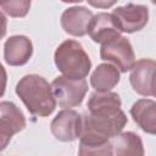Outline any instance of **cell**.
<instances>
[{
  "label": "cell",
  "mask_w": 156,
  "mask_h": 156,
  "mask_svg": "<svg viewBox=\"0 0 156 156\" xmlns=\"http://www.w3.org/2000/svg\"><path fill=\"white\" fill-rule=\"evenodd\" d=\"M121 98L117 93L106 91L99 93L95 91L90 95L88 100V111L90 110H117L121 108Z\"/></svg>",
  "instance_id": "cell-16"
},
{
  "label": "cell",
  "mask_w": 156,
  "mask_h": 156,
  "mask_svg": "<svg viewBox=\"0 0 156 156\" xmlns=\"http://www.w3.org/2000/svg\"><path fill=\"white\" fill-rule=\"evenodd\" d=\"M151 95L156 98V71L154 72V76L151 79Z\"/></svg>",
  "instance_id": "cell-19"
},
{
  "label": "cell",
  "mask_w": 156,
  "mask_h": 156,
  "mask_svg": "<svg viewBox=\"0 0 156 156\" xmlns=\"http://www.w3.org/2000/svg\"><path fill=\"white\" fill-rule=\"evenodd\" d=\"M112 16L121 32L134 33L146 26L149 10L145 5L127 4L124 6L116 7L112 11Z\"/></svg>",
  "instance_id": "cell-7"
},
{
  "label": "cell",
  "mask_w": 156,
  "mask_h": 156,
  "mask_svg": "<svg viewBox=\"0 0 156 156\" xmlns=\"http://www.w3.org/2000/svg\"><path fill=\"white\" fill-rule=\"evenodd\" d=\"M16 94L27 110L33 116L38 117L50 116L57 104L52 94L51 84L38 74H27L22 77L16 85Z\"/></svg>",
  "instance_id": "cell-2"
},
{
  "label": "cell",
  "mask_w": 156,
  "mask_h": 156,
  "mask_svg": "<svg viewBox=\"0 0 156 156\" xmlns=\"http://www.w3.org/2000/svg\"><path fill=\"white\" fill-rule=\"evenodd\" d=\"M100 57L104 61L113 63L119 72L130 71L135 63V55L132 44L124 37H119L101 45Z\"/></svg>",
  "instance_id": "cell-5"
},
{
  "label": "cell",
  "mask_w": 156,
  "mask_h": 156,
  "mask_svg": "<svg viewBox=\"0 0 156 156\" xmlns=\"http://www.w3.org/2000/svg\"><path fill=\"white\" fill-rule=\"evenodd\" d=\"M115 156H144L141 138L134 132H124L115 136L112 141Z\"/></svg>",
  "instance_id": "cell-15"
},
{
  "label": "cell",
  "mask_w": 156,
  "mask_h": 156,
  "mask_svg": "<svg viewBox=\"0 0 156 156\" xmlns=\"http://www.w3.org/2000/svg\"><path fill=\"white\" fill-rule=\"evenodd\" d=\"M94 15L84 6H72L63 11L61 26L63 30L73 37H83L88 33L89 24Z\"/></svg>",
  "instance_id": "cell-10"
},
{
  "label": "cell",
  "mask_w": 156,
  "mask_h": 156,
  "mask_svg": "<svg viewBox=\"0 0 156 156\" xmlns=\"http://www.w3.org/2000/svg\"><path fill=\"white\" fill-rule=\"evenodd\" d=\"M78 156H113L112 143L107 141L99 145H89L80 143Z\"/></svg>",
  "instance_id": "cell-17"
},
{
  "label": "cell",
  "mask_w": 156,
  "mask_h": 156,
  "mask_svg": "<svg viewBox=\"0 0 156 156\" xmlns=\"http://www.w3.org/2000/svg\"><path fill=\"white\" fill-rule=\"evenodd\" d=\"M26 127V117L22 111L11 101L0 102V143L4 150L11 138L23 130Z\"/></svg>",
  "instance_id": "cell-6"
},
{
  "label": "cell",
  "mask_w": 156,
  "mask_h": 156,
  "mask_svg": "<svg viewBox=\"0 0 156 156\" xmlns=\"http://www.w3.org/2000/svg\"><path fill=\"white\" fill-rule=\"evenodd\" d=\"M33 54V45L24 35H12L4 44V58L10 66H22L29 61Z\"/></svg>",
  "instance_id": "cell-12"
},
{
  "label": "cell",
  "mask_w": 156,
  "mask_h": 156,
  "mask_svg": "<svg viewBox=\"0 0 156 156\" xmlns=\"http://www.w3.org/2000/svg\"><path fill=\"white\" fill-rule=\"evenodd\" d=\"M80 143L99 145L121 134L127 116L121 110H90L82 116Z\"/></svg>",
  "instance_id": "cell-1"
},
{
  "label": "cell",
  "mask_w": 156,
  "mask_h": 156,
  "mask_svg": "<svg viewBox=\"0 0 156 156\" xmlns=\"http://www.w3.org/2000/svg\"><path fill=\"white\" fill-rule=\"evenodd\" d=\"M0 7L11 17H24L30 7V1H6L1 2Z\"/></svg>",
  "instance_id": "cell-18"
},
{
  "label": "cell",
  "mask_w": 156,
  "mask_h": 156,
  "mask_svg": "<svg viewBox=\"0 0 156 156\" xmlns=\"http://www.w3.org/2000/svg\"><path fill=\"white\" fill-rule=\"evenodd\" d=\"M121 30L112 16V13L99 12L96 13L88 28L90 38L99 44H106L121 37Z\"/></svg>",
  "instance_id": "cell-9"
},
{
  "label": "cell",
  "mask_w": 156,
  "mask_h": 156,
  "mask_svg": "<svg viewBox=\"0 0 156 156\" xmlns=\"http://www.w3.org/2000/svg\"><path fill=\"white\" fill-rule=\"evenodd\" d=\"M119 82V71L111 63L99 65L90 76V84L99 93L110 91Z\"/></svg>",
  "instance_id": "cell-14"
},
{
  "label": "cell",
  "mask_w": 156,
  "mask_h": 156,
  "mask_svg": "<svg viewBox=\"0 0 156 156\" xmlns=\"http://www.w3.org/2000/svg\"><path fill=\"white\" fill-rule=\"evenodd\" d=\"M93 6H98V7H100V6H102V7H108V6H111V5H113L115 2L113 1H111V2H90Z\"/></svg>",
  "instance_id": "cell-20"
},
{
  "label": "cell",
  "mask_w": 156,
  "mask_h": 156,
  "mask_svg": "<svg viewBox=\"0 0 156 156\" xmlns=\"http://www.w3.org/2000/svg\"><path fill=\"white\" fill-rule=\"evenodd\" d=\"M156 71V61L151 58H141L134 63L130 69L129 82L134 91L143 96L151 95V79Z\"/></svg>",
  "instance_id": "cell-11"
},
{
  "label": "cell",
  "mask_w": 156,
  "mask_h": 156,
  "mask_svg": "<svg viewBox=\"0 0 156 156\" xmlns=\"http://www.w3.org/2000/svg\"><path fill=\"white\" fill-rule=\"evenodd\" d=\"M57 69L69 79H85L91 68V61L83 46L72 39L61 43L54 54Z\"/></svg>",
  "instance_id": "cell-3"
},
{
  "label": "cell",
  "mask_w": 156,
  "mask_h": 156,
  "mask_svg": "<svg viewBox=\"0 0 156 156\" xmlns=\"http://www.w3.org/2000/svg\"><path fill=\"white\" fill-rule=\"evenodd\" d=\"M130 116L139 128L156 135V101L151 99H140L130 107Z\"/></svg>",
  "instance_id": "cell-13"
},
{
  "label": "cell",
  "mask_w": 156,
  "mask_h": 156,
  "mask_svg": "<svg viewBox=\"0 0 156 156\" xmlns=\"http://www.w3.org/2000/svg\"><path fill=\"white\" fill-rule=\"evenodd\" d=\"M82 115L74 110L60 111L50 124L51 134L60 141H74L80 138Z\"/></svg>",
  "instance_id": "cell-8"
},
{
  "label": "cell",
  "mask_w": 156,
  "mask_h": 156,
  "mask_svg": "<svg viewBox=\"0 0 156 156\" xmlns=\"http://www.w3.org/2000/svg\"><path fill=\"white\" fill-rule=\"evenodd\" d=\"M51 89L58 106L69 110L82 104L88 91V83L85 79H69L60 76L51 82Z\"/></svg>",
  "instance_id": "cell-4"
}]
</instances>
